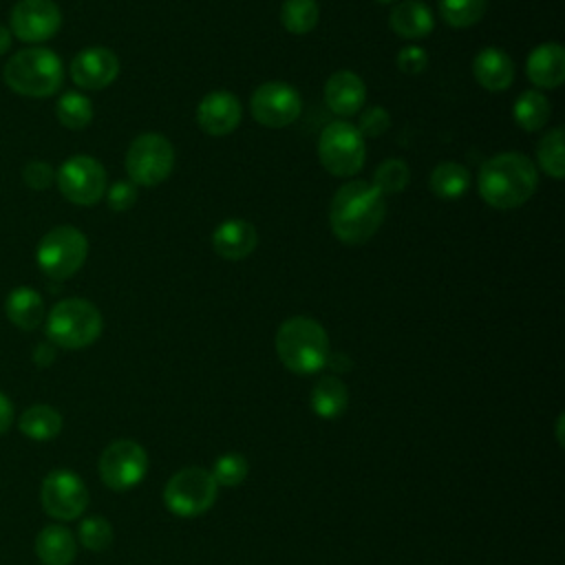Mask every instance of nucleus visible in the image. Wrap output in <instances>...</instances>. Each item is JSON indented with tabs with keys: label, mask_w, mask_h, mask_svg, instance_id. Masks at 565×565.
<instances>
[{
	"label": "nucleus",
	"mask_w": 565,
	"mask_h": 565,
	"mask_svg": "<svg viewBox=\"0 0 565 565\" xmlns=\"http://www.w3.org/2000/svg\"><path fill=\"white\" fill-rule=\"evenodd\" d=\"M384 216L386 196L371 181H347L331 196L329 227L344 245H362L373 238Z\"/></svg>",
	"instance_id": "obj_1"
},
{
	"label": "nucleus",
	"mask_w": 565,
	"mask_h": 565,
	"mask_svg": "<svg viewBox=\"0 0 565 565\" xmlns=\"http://www.w3.org/2000/svg\"><path fill=\"white\" fill-rule=\"evenodd\" d=\"M539 172L521 152H499L486 159L477 174L479 196L494 210H514L536 192Z\"/></svg>",
	"instance_id": "obj_2"
},
{
	"label": "nucleus",
	"mask_w": 565,
	"mask_h": 565,
	"mask_svg": "<svg viewBox=\"0 0 565 565\" xmlns=\"http://www.w3.org/2000/svg\"><path fill=\"white\" fill-rule=\"evenodd\" d=\"M276 353L291 373L311 375L327 366L329 335L318 320L291 316L276 331Z\"/></svg>",
	"instance_id": "obj_3"
},
{
	"label": "nucleus",
	"mask_w": 565,
	"mask_h": 565,
	"mask_svg": "<svg viewBox=\"0 0 565 565\" xmlns=\"http://www.w3.org/2000/svg\"><path fill=\"white\" fill-rule=\"evenodd\" d=\"M4 84L22 97H51L60 90L64 66L57 53L44 46H26L9 57L2 71Z\"/></svg>",
	"instance_id": "obj_4"
},
{
	"label": "nucleus",
	"mask_w": 565,
	"mask_h": 565,
	"mask_svg": "<svg viewBox=\"0 0 565 565\" xmlns=\"http://www.w3.org/2000/svg\"><path fill=\"white\" fill-rule=\"evenodd\" d=\"M46 338L62 349H84L93 344L104 327L99 309L86 298H64L44 318Z\"/></svg>",
	"instance_id": "obj_5"
},
{
	"label": "nucleus",
	"mask_w": 565,
	"mask_h": 565,
	"mask_svg": "<svg viewBox=\"0 0 565 565\" xmlns=\"http://www.w3.org/2000/svg\"><path fill=\"white\" fill-rule=\"evenodd\" d=\"M318 159L333 177H353L364 168L366 141L355 124L338 119L322 128L318 137Z\"/></svg>",
	"instance_id": "obj_6"
},
{
	"label": "nucleus",
	"mask_w": 565,
	"mask_h": 565,
	"mask_svg": "<svg viewBox=\"0 0 565 565\" xmlns=\"http://www.w3.org/2000/svg\"><path fill=\"white\" fill-rule=\"evenodd\" d=\"M88 256V238L73 225H57L49 230L35 249L38 267L55 280L75 276Z\"/></svg>",
	"instance_id": "obj_7"
},
{
	"label": "nucleus",
	"mask_w": 565,
	"mask_h": 565,
	"mask_svg": "<svg viewBox=\"0 0 565 565\" xmlns=\"http://www.w3.org/2000/svg\"><path fill=\"white\" fill-rule=\"evenodd\" d=\"M124 163L137 188H154L172 174L174 146L161 132H141L130 141Z\"/></svg>",
	"instance_id": "obj_8"
},
{
	"label": "nucleus",
	"mask_w": 565,
	"mask_h": 565,
	"mask_svg": "<svg viewBox=\"0 0 565 565\" xmlns=\"http://www.w3.org/2000/svg\"><path fill=\"white\" fill-rule=\"evenodd\" d=\"M216 488L210 470L190 466L170 477L163 490V501L177 516H199L214 505Z\"/></svg>",
	"instance_id": "obj_9"
},
{
	"label": "nucleus",
	"mask_w": 565,
	"mask_h": 565,
	"mask_svg": "<svg viewBox=\"0 0 565 565\" xmlns=\"http://www.w3.org/2000/svg\"><path fill=\"white\" fill-rule=\"evenodd\" d=\"M55 183L66 201L82 207H90L99 203L108 188L104 166L88 154L68 157L55 170Z\"/></svg>",
	"instance_id": "obj_10"
},
{
	"label": "nucleus",
	"mask_w": 565,
	"mask_h": 565,
	"mask_svg": "<svg viewBox=\"0 0 565 565\" xmlns=\"http://www.w3.org/2000/svg\"><path fill=\"white\" fill-rule=\"evenodd\" d=\"M252 117L265 128H285L302 113L300 93L287 82H263L249 99Z\"/></svg>",
	"instance_id": "obj_11"
},
{
	"label": "nucleus",
	"mask_w": 565,
	"mask_h": 565,
	"mask_svg": "<svg viewBox=\"0 0 565 565\" xmlns=\"http://www.w3.org/2000/svg\"><path fill=\"white\" fill-rule=\"evenodd\" d=\"M148 470L146 450L132 439H117L99 457V477L110 490L135 488Z\"/></svg>",
	"instance_id": "obj_12"
},
{
	"label": "nucleus",
	"mask_w": 565,
	"mask_h": 565,
	"mask_svg": "<svg viewBox=\"0 0 565 565\" xmlns=\"http://www.w3.org/2000/svg\"><path fill=\"white\" fill-rule=\"evenodd\" d=\"M40 501L49 516L60 521L77 519L88 505V490L84 481L71 470H51L40 488Z\"/></svg>",
	"instance_id": "obj_13"
},
{
	"label": "nucleus",
	"mask_w": 565,
	"mask_h": 565,
	"mask_svg": "<svg viewBox=\"0 0 565 565\" xmlns=\"http://www.w3.org/2000/svg\"><path fill=\"white\" fill-rule=\"evenodd\" d=\"M60 26L62 11L53 0H20L9 15V31L26 44L51 40Z\"/></svg>",
	"instance_id": "obj_14"
},
{
	"label": "nucleus",
	"mask_w": 565,
	"mask_h": 565,
	"mask_svg": "<svg viewBox=\"0 0 565 565\" xmlns=\"http://www.w3.org/2000/svg\"><path fill=\"white\" fill-rule=\"evenodd\" d=\"M243 117L241 99L230 90H210L196 106V124L210 137L234 132Z\"/></svg>",
	"instance_id": "obj_15"
},
{
	"label": "nucleus",
	"mask_w": 565,
	"mask_h": 565,
	"mask_svg": "<svg viewBox=\"0 0 565 565\" xmlns=\"http://www.w3.org/2000/svg\"><path fill=\"white\" fill-rule=\"evenodd\" d=\"M119 75V57L106 46H88L71 62V79L84 90H102Z\"/></svg>",
	"instance_id": "obj_16"
},
{
	"label": "nucleus",
	"mask_w": 565,
	"mask_h": 565,
	"mask_svg": "<svg viewBox=\"0 0 565 565\" xmlns=\"http://www.w3.org/2000/svg\"><path fill=\"white\" fill-rule=\"evenodd\" d=\"M366 102V84L353 71H335L324 82V104L338 117H353Z\"/></svg>",
	"instance_id": "obj_17"
},
{
	"label": "nucleus",
	"mask_w": 565,
	"mask_h": 565,
	"mask_svg": "<svg viewBox=\"0 0 565 565\" xmlns=\"http://www.w3.org/2000/svg\"><path fill=\"white\" fill-rule=\"evenodd\" d=\"M258 245V232L247 218H225L212 232V249L225 260H243Z\"/></svg>",
	"instance_id": "obj_18"
},
{
	"label": "nucleus",
	"mask_w": 565,
	"mask_h": 565,
	"mask_svg": "<svg viewBox=\"0 0 565 565\" xmlns=\"http://www.w3.org/2000/svg\"><path fill=\"white\" fill-rule=\"evenodd\" d=\"M525 75L536 88H558L565 82V51L558 42L534 46L525 60Z\"/></svg>",
	"instance_id": "obj_19"
},
{
	"label": "nucleus",
	"mask_w": 565,
	"mask_h": 565,
	"mask_svg": "<svg viewBox=\"0 0 565 565\" xmlns=\"http://www.w3.org/2000/svg\"><path fill=\"white\" fill-rule=\"evenodd\" d=\"M472 75L479 86H483L486 90L499 93L512 86L514 62L505 51L497 46H486L472 60Z\"/></svg>",
	"instance_id": "obj_20"
},
{
	"label": "nucleus",
	"mask_w": 565,
	"mask_h": 565,
	"mask_svg": "<svg viewBox=\"0 0 565 565\" xmlns=\"http://www.w3.org/2000/svg\"><path fill=\"white\" fill-rule=\"evenodd\" d=\"M388 26L404 40H422L435 29V15L422 0H402L391 9Z\"/></svg>",
	"instance_id": "obj_21"
},
{
	"label": "nucleus",
	"mask_w": 565,
	"mask_h": 565,
	"mask_svg": "<svg viewBox=\"0 0 565 565\" xmlns=\"http://www.w3.org/2000/svg\"><path fill=\"white\" fill-rule=\"evenodd\" d=\"M4 313L18 329L33 331L46 318L44 298L33 287H15L4 300Z\"/></svg>",
	"instance_id": "obj_22"
},
{
	"label": "nucleus",
	"mask_w": 565,
	"mask_h": 565,
	"mask_svg": "<svg viewBox=\"0 0 565 565\" xmlns=\"http://www.w3.org/2000/svg\"><path fill=\"white\" fill-rule=\"evenodd\" d=\"M35 554L42 565H71L77 556L75 536L62 525H46L35 539Z\"/></svg>",
	"instance_id": "obj_23"
},
{
	"label": "nucleus",
	"mask_w": 565,
	"mask_h": 565,
	"mask_svg": "<svg viewBox=\"0 0 565 565\" xmlns=\"http://www.w3.org/2000/svg\"><path fill=\"white\" fill-rule=\"evenodd\" d=\"M470 183H472V174L459 161L437 163L430 172V179H428V185H430L433 194L439 196V199H446V201L463 196L468 192Z\"/></svg>",
	"instance_id": "obj_24"
},
{
	"label": "nucleus",
	"mask_w": 565,
	"mask_h": 565,
	"mask_svg": "<svg viewBox=\"0 0 565 565\" xmlns=\"http://www.w3.org/2000/svg\"><path fill=\"white\" fill-rule=\"evenodd\" d=\"M349 391L335 375H324L311 391V411L324 419H333L347 411Z\"/></svg>",
	"instance_id": "obj_25"
},
{
	"label": "nucleus",
	"mask_w": 565,
	"mask_h": 565,
	"mask_svg": "<svg viewBox=\"0 0 565 565\" xmlns=\"http://www.w3.org/2000/svg\"><path fill=\"white\" fill-rule=\"evenodd\" d=\"M18 428L33 441H49L62 430V415L49 404H33L20 415Z\"/></svg>",
	"instance_id": "obj_26"
},
{
	"label": "nucleus",
	"mask_w": 565,
	"mask_h": 565,
	"mask_svg": "<svg viewBox=\"0 0 565 565\" xmlns=\"http://www.w3.org/2000/svg\"><path fill=\"white\" fill-rule=\"evenodd\" d=\"M552 113L550 99L541 90H523L512 104V117L525 132L541 130Z\"/></svg>",
	"instance_id": "obj_27"
},
{
	"label": "nucleus",
	"mask_w": 565,
	"mask_h": 565,
	"mask_svg": "<svg viewBox=\"0 0 565 565\" xmlns=\"http://www.w3.org/2000/svg\"><path fill=\"white\" fill-rule=\"evenodd\" d=\"M320 20L318 0H285L280 7V24L294 35H305L316 29Z\"/></svg>",
	"instance_id": "obj_28"
},
{
	"label": "nucleus",
	"mask_w": 565,
	"mask_h": 565,
	"mask_svg": "<svg viewBox=\"0 0 565 565\" xmlns=\"http://www.w3.org/2000/svg\"><path fill=\"white\" fill-rule=\"evenodd\" d=\"M57 121L68 130H82L93 121V102L77 90H68L55 102Z\"/></svg>",
	"instance_id": "obj_29"
},
{
	"label": "nucleus",
	"mask_w": 565,
	"mask_h": 565,
	"mask_svg": "<svg viewBox=\"0 0 565 565\" xmlns=\"http://www.w3.org/2000/svg\"><path fill=\"white\" fill-rule=\"evenodd\" d=\"M563 128H552L547 130L541 141L536 143V161L539 168L552 177V179H563L565 174V150H563Z\"/></svg>",
	"instance_id": "obj_30"
},
{
	"label": "nucleus",
	"mask_w": 565,
	"mask_h": 565,
	"mask_svg": "<svg viewBox=\"0 0 565 565\" xmlns=\"http://www.w3.org/2000/svg\"><path fill=\"white\" fill-rule=\"evenodd\" d=\"M488 9V0H439L441 20L452 29L477 24Z\"/></svg>",
	"instance_id": "obj_31"
},
{
	"label": "nucleus",
	"mask_w": 565,
	"mask_h": 565,
	"mask_svg": "<svg viewBox=\"0 0 565 565\" xmlns=\"http://www.w3.org/2000/svg\"><path fill=\"white\" fill-rule=\"evenodd\" d=\"M411 181V170H408V163L402 161V159H384L375 172H373V185L384 194V196H391V194H399L402 190H406Z\"/></svg>",
	"instance_id": "obj_32"
},
{
	"label": "nucleus",
	"mask_w": 565,
	"mask_h": 565,
	"mask_svg": "<svg viewBox=\"0 0 565 565\" xmlns=\"http://www.w3.org/2000/svg\"><path fill=\"white\" fill-rule=\"evenodd\" d=\"M79 543L90 552H104L113 543V525L102 516H88L79 523Z\"/></svg>",
	"instance_id": "obj_33"
},
{
	"label": "nucleus",
	"mask_w": 565,
	"mask_h": 565,
	"mask_svg": "<svg viewBox=\"0 0 565 565\" xmlns=\"http://www.w3.org/2000/svg\"><path fill=\"white\" fill-rule=\"evenodd\" d=\"M247 459L238 452H225L216 459L212 477L216 481V486H238L245 481L247 477Z\"/></svg>",
	"instance_id": "obj_34"
},
{
	"label": "nucleus",
	"mask_w": 565,
	"mask_h": 565,
	"mask_svg": "<svg viewBox=\"0 0 565 565\" xmlns=\"http://www.w3.org/2000/svg\"><path fill=\"white\" fill-rule=\"evenodd\" d=\"M391 126V115L384 106H369L360 113L355 128L360 130V135L366 137H380L382 132H386V128Z\"/></svg>",
	"instance_id": "obj_35"
},
{
	"label": "nucleus",
	"mask_w": 565,
	"mask_h": 565,
	"mask_svg": "<svg viewBox=\"0 0 565 565\" xmlns=\"http://www.w3.org/2000/svg\"><path fill=\"white\" fill-rule=\"evenodd\" d=\"M137 185L130 181V179H119L115 181L113 185L106 188V201H108V207L115 210V212H126L130 210L135 203H137Z\"/></svg>",
	"instance_id": "obj_36"
},
{
	"label": "nucleus",
	"mask_w": 565,
	"mask_h": 565,
	"mask_svg": "<svg viewBox=\"0 0 565 565\" xmlns=\"http://www.w3.org/2000/svg\"><path fill=\"white\" fill-rule=\"evenodd\" d=\"M395 64H397V68H399L404 75H419V73L426 71V66H428V53H426V49H422V46L408 44V46L399 49V53H397V57H395Z\"/></svg>",
	"instance_id": "obj_37"
},
{
	"label": "nucleus",
	"mask_w": 565,
	"mask_h": 565,
	"mask_svg": "<svg viewBox=\"0 0 565 565\" xmlns=\"http://www.w3.org/2000/svg\"><path fill=\"white\" fill-rule=\"evenodd\" d=\"M22 179L31 190H46L55 183V170L46 161H29L22 168Z\"/></svg>",
	"instance_id": "obj_38"
},
{
	"label": "nucleus",
	"mask_w": 565,
	"mask_h": 565,
	"mask_svg": "<svg viewBox=\"0 0 565 565\" xmlns=\"http://www.w3.org/2000/svg\"><path fill=\"white\" fill-rule=\"evenodd\" d=\"M55 360V347L51 342H40L35 349H33V362L38 366H51Z\"/></svg>",
	"instance_id": "obj_39"
},
{
	"label": "nucleus",
	"mask_w": 565,
	"mask_h": 565,
	"mask_svg": "<svg viewBox=\"0 0 565 565\" xmlns=\"http://www.w3.org/2000/svg\"><path fill=\"white\" fill-rule=\"evenodd\" d=\"M11 424H13V404L4 393H0V435L7 433Z\"/></svg>",
	"instance_id": "obj_40"
},
{
	"label": "nucleus",
	"mask_w": 565,
	"mask_h": 565,
	"mask_svg": "<svg viewBox=\"0 0 565 565\" xmlns=\"http://www.w3.org/2000/svg\"><path fill=\"white\" fill-rule=\"evenodd\" d=\"M11 46V31L0 24V55H4Z\"/></svg>",
	"instance_id": "obj_41"
},
{
	"label": "nucleus",
	"mask_w": 565,
	"mask_h": 565,
	"mask_svg": "<svg viewBox=\"0 0 565 565\" xmlns=\"http://www.w3.org/2000/svg\"><path fill=\"white\" fill-rule=\"evenodd\" d=\"M375 2H380V4H393V2H397V0H375Z\"/></svg>",
	"instance_id": "obj_42"
}]
</instances>
